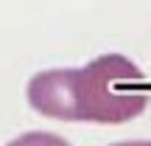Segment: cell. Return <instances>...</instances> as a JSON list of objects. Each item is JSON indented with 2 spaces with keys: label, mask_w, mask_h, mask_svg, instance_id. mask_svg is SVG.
I'll return each instance as SVG.
<instances>
[{
  "label": "cell",
  "mask_w": 151,
  "mask_h": 146,
  "mask_svg": "<svg viewBox=\"0 0 151 146\" xmlns=\"http://www.w3.org/2000/svg\"><path fill=\"white\" fill-rule=\"evenodd\" d=\"M143 70L123 54H104L84 68H59L37 73L25 87L28 104L45 118L126 124L146 113L151 96Z\"/></svg>",
  "instance_id": "1"
},
{
  "label": "cell",
  "mask_w": 151,
  "mask_h": 146,
  "mask_svg": "<svg viewBox=\"0 0 151 146\" xmlns=\"http://www.w3.org/2000/svg\"><path fill=\"white\" fill-rule=\"evenodd\" d=\"M6 146H70V143L62 135H53V132H22Z\"/></svg>",
  "instance_id": "2"
},
{
  "label": "cell",
  "mask_w": 151,
  "mask_h": 146,
  "mask_svg": "<svg viewBox=\"0 0 151 146\" xmlns=\"http://www.w3.org/2000/svg\"><path fill=\"white\" fill-rule=\"evenodd\" d=\"M112 146H151V141H120V143H112Z\"/></svg>",
  "instance_id": "3"
}]
</instances>
